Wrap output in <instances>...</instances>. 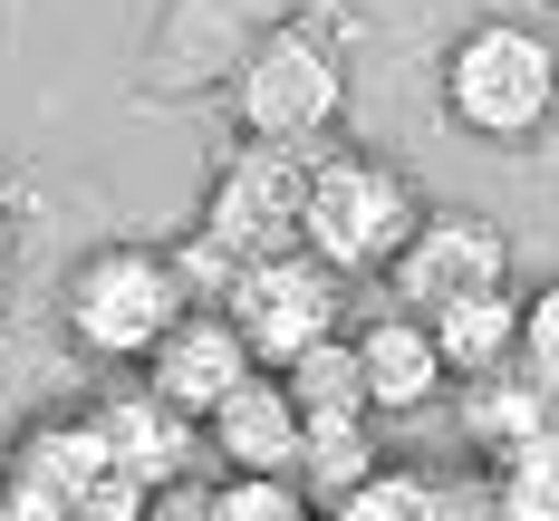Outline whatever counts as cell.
<instances>
[{
    "mask_svg": "<svg viewBox=\"0 0 559 521\" xmlns=\"http://www.w3.org/2000/svg\"><path fill=\"white\" fill-rule=\"evenodd\" d=\"M271 377H280V396H289V415H299V425H337V415H367V387H357V347H347V339L299 347L289 367H271Z\"/></svg>",
    "mask_w": 559,
    "mask_h": 521,
    "instance_id": "obj_15",
    "label": "cell"
},
{
    "mask_svg": "<svg viewBox=\"0 0 559 521\" xmlns=\"http://www.w3.org/2000/svg\"><path fill=\"white\" fill-rule=\"evenodd\" d=\"M183 309H193V299H183V281H174V261L145 251V241L87 251V261L68 271V289H58L68 339L87 347V357H107V367H145V347L165 339Z\"/></svg>",
    "mask_w": 559,
    "mask_h": 521,
    "instance_id": "obj_4",
    "label": "cell"
},
{
    "mask_svg": "<svg viewBox=\"0 0 559 521\" xmlns=\"http://www.w3.org/2000/svg\"><path fill=\"white\" fill-rule=\"evenodd\" d=\"M145 521H213V483H203V473L155 483V493H145Z\"/></svg>",
    "mask_w": 559,
    "mask_h": 521,
    "instance_id": "obj_21",
    "label": "cell"
},
{
    "mask_svg": "<svg viewBox=\"0 0 559 521\" xmlns=\"http://www.w3.org/2000/svg\"><path fill=\"white\" fill-rule=\"evenodd\" d=\"M213 521H319V512H309V493L280 483V473H223V483H213Z\"/></svg>",
    "mask_w": 559,
    "mask_h": 521,
    "instance_id": "obj_19",
    "label": "cell"
},
{
    "mask_svg": "<svg viewBox=\"0 0 559 521\" xmlns=\"http://www.w3.org/2000/svg\"><path fill=\"white\" fill-rule=\"evenodd\" d=\"M463 435H473L483 454H502V445H531V435H559V396H540L521 367L463 377Z\"/></svg>",
    "mask_w": 559,
    "mask_h": 521,
    "instance_id": "obj_13",
    "label": "cell"
},
{
    "mask_svg": "<svg viewBox=\"0 0 559 521\" xmlns=\"http://www.w3.org/2000/svg\"><path fill=\"white\" fill-rule=\"evenodd\" d=\"M492 521H559V435L492 454Z\"/></svg>",
    "mask_w": 559,
    "mask_h": 521,
    "instance_id": "obj_17",
    "label": "cell"
},
{
    "mask_svg": "<svg viewBox=\"0 0 559 521\" xmlns=\"http://www.w3.org/2000/svg\"><path fill=\"white\" fill-rule=\"evenodd\" d=\"M203 445H213L231 473H280V483L299 473V415H289V396H280L271 367H251V377L203 415Z\"/></svg>",
    "mask_w": 559,
    "mask_h": 521,
    "instance_id": "obj_11",
    "label": "cell"
},
{
    "mask_svg": "<svg viewBox=\"0 0 559 521\" xmlns=\"http://www.w3.org/2000/svg\"><path fill=\"white\" fill-rule=\"evenodd\" d=\"M241 377H251V347H241V329H231L223 309H183L165 339L145 347V387H155L165 405H183L193 425H203Z\"/></svg>",
    "mask_w": 559,
    "mask_h": 521,
    "instance_id": "obj_9",
    "label": "cell"
},
{
    "mask_svg": "<svg viewBox=\"0 0 559 521\" xmlns=\"http://www.w3.org/2000/svg\"><path fill=\"white\" fill-rule=\"evenodd\" d=\"M511 367H521L540 396H559V281L521 299V329H511Z\"/></svg>",
    "mask_w": 559,
    "mask_h": 521,
    "instance_id": "obj_20",
    "label": "cell"
},
{
    "mask_svg": "<svg viewBox=\"0 0 559 521\" xmlns=\"http://www.w3.org/2000/svg\"><path fill=\"white\" fill-rule=\"evenodd\" d=\"M337 107H347V78H337L329 39H309V29H261L241 49V68H231V116H241L251 145L309 155L337 126Z\"/></svg>",
    "mask_w": 559,
    "mask_h": 521,
    "instance_id": "obj_5",
    "label": "cell"
},
{
    "mask_svg": "<svg viewBox=\"0 0 559 521\" xmlns=\"http://www.w3.org/2000/svg\"><path fill=\"white\" fill-rule=\"evenodd\" d=\"M319 521H453V502L425 483V473H367L357 493L319 502Z\"/></svg>",
    "mask_w": 559,
    "mask_h": 521,
    "instance_id": "obj_18",
    "label": "cell"
},
{
    "mask_svg": "<svg viewBox=\"0 0 559 521\" xmlns=\"http://www.w3.org/2000/svg\"><path fill=\"white\" fill-rule=\"evenodd\" d=\"M10 251H20V232H10V213H0V271H10Z\"/></svg>",
    "mask_w": 559,
    "mask_h": 521,
    "instance_id": "obj_22",
    "label": "cell"
},
{
    "mask_svg": "<svg viewBox=\"0 0 559 521\" xmlns=\"http://www.w3.org/2000/svg\"><path fill=\"white\" fill-rule=\"evenodd\" d=\"M550 10H559V0H550Z\"/></svg>",
    "mask_w": 559,
    "mask_h": 521,
    "instance_id": "obj_23",
    "label": "cell"
},
{
    "mask_svg": "<svg viewBox=\"0 0 559 521\" xmlns=\"http://www.w3.org/2000/svg\"><path fill=\"white\" fill-rule=\"evenodd\" d=\"M395 299L415 309V319H435L453 299H483V289H511V241L492 213H425V223L405 232V251L386 261Z\"/></svg>",
    "mask_w": 559,
    "mask_h": 521,
    "instance_id": "obj_7",
    "label": "cell"
},
{
    "mask_svg": "<svg viewBox=\"0 0 559 521\" xmlns=\"http://www.w3.org/2000/svg\"><path fill=\"white\" fill-rule=\"evenodd\" d=\"M377 473V445H367V415H337V425H299V493H309V512L337 502V493H357Z\"/></svg>",
    "mask_w": 559,
    "mask_h": 521,
    "instance_id": "obj_16",
    "label": "cell"
},
{
    "mask_svg": "<svg viewBox=\"0 0 559 521\" xmlns=\"http://www.w3.org/2000/svg\"><path fill=\"white\" fill-rule=\"evenodd\" d=\"M415 223H425V203H415V183H405L386 155H367V145H347V155H309L299 251H309V261H329L337 281L386 271Z\"/></svg>",
    "mask_w": 559,
    "mask_h": 521,
    "instance_id": "obj_2",
    "label": "cell"
},
{
    "mask_svg": "<svg viewBox=\"0 0 559 521\" xmlns=\"http://www.w3.org/2000/svg\"><path fill=\"white\" fill-rule=\"evenodd\" d=\"M347 347H357L367 415H415V405H435V387H444V357H435V339H425V319H415V309L367 319Z\"/></svg>",
    "mask_w": 559,
    "mask_h": 521,
    "instance_id": "obj_12",
    "label": "cell"
},
{
    "mask_svg": "<svg viewBox=\"0 0 559 521\" xmlns=\"http://www.w3.org/2000/svg\"><path fill=\"white\" fill-rule=\"evenodd\" d=\"M299 193H309V155L289 145H241L203 203V223L231 261H271V251H299Z\"/></svg>",
    "mask_w": 559,
    "mask_h": 521,
    "instance_id": "obj_8",
    "label": "cell"
},
{
    "mask_svg": "<svg viewBox=\"0 0 559 521\" xmlns=\"http://www.w3.org/2000/svg\"><path fill=\"white\" fill-rule=\"evenodd\" d=\"M97 415V435L116 445V463L155 493V483H183L193 473V454H203V425L183 415V405H165L145 377H126V387H107V396L87 405Z\"/></svg>",
    "mask_w": 559,
    "mask_h": 521,
    "instance_id": "obj_10",
    "label": "cell"
},
{
    "mask_svg": "<svg viewBox=\"0 0 559 521\" xmlns=\"http://www.w3.org/2000/svg\"><path fill=\"white\" fill-rule=\"evenodd\" d=\"M511 329H521V299H511V289L453 299V309L425 319V339H435V357H444V377H492V367H511Z\"/></svg>",
    "mask_w": 559,
    "mask_h": 521,
    "instance_id": "obj_14",
    "label": "cell"
},
{
    "mask_svg": "<svg viewBox=\"0 0 559 521\" xmlns=\"http://www.w3.org/2000/svg\"><path fill=\"white\" fill-rule=\"evenodd\" d=\"M444 107L483 135V145H531L559 116V49L521 20H483L463 29L444 58Z\"/></svg>",
    "mask_w": 559,
    "mask_h": 521,
    "instance_id": "obj_3",
    "label": "cell"
},
{
    "mask_svg": "<svg viewBox=\"0 0 559 521\" xmlns=\"http://www.w3.org/2000/svg\"><path fill=\"white\" fill-rule=\"evenodd\" d=\"M337 309H347V289H337V271H329V261H309V251L241 261V281H231V299H223V319L241 329L251 367H289L299 347L337 339Z\"/></svg>",
    "mask_w": 559,
    "mask_h": 521,
    "instance_id": "obj_6",
    "label": "cell"
},
{
    "mask_svg": "<svg viewBox=\"0 0 559 521\" xmlns=\"http://www.w3.org/2000/svg\"><path fill=\"white\" fill-rule=\"evenodd\" d=\"M0 521H145V483L116 463L97 415H39L0 454Z\"/></svg>",
    "mask_w": 559,
    "mask_h": 521,
    "instance_id": "obj_1",
    "label": "cell"
}]
</instances>
